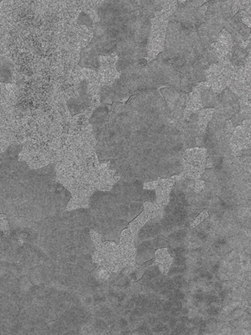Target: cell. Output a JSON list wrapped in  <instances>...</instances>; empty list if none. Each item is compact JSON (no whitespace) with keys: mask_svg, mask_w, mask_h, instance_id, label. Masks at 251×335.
I'll return each instance as SVG.
<instances>
[{"mask_svg":"<svg viewBox=\"0 0 251 335\" xmlns=\"http://www.w3.org/2000/svg\"><path fill=\"white\" fill-rule=\"evenodd\" d=\"M208 155L205 148H191L182 155V172L181 178L199 179L206 168Z\"/></svg>","mask_w":251,"mask_h":335,"instance_id":"6da1fadb","label":"cell"},{"mask_svg":"<svg viewBox=\"0 0 251 335\" xmlns=\"http://www.w3.org/2000/svg\"><path fill=\"white\" fill-rule=\"evenodd\" d=\"M167 24L168 19L160 15L159 12L154 13V18L152 19L150 35L147 45L148 55L146 60L148 62L156 60L159 54L164 51Z\"/></svg>","mask_w":251,"mask_h":335,"instance_id":"7a4b0ae2","label":"cell"},{"mask_svg":"<svg viewBox=\"0 0 251 335\" xmlns=\"http://www.w3.org/2000/svg\"><path fill=\"white\" fill-rule=\"evenodd\" d=\"M213 118L220 121H228L240 111V101L236 94L225 88L219 94L214 106Z\"/></svg>","mask_w":251,"mask_h":335,"instance_id":"3957f363","label":"cell"},{"mask_svg":"<svg viewBox=\"0 0 251 335\" xmlns=\"http://www.w3.org/2000/svg\"><path fill=\"white\" fill-rule=\"evenodd\" d=\"M92 98V95L89 92V83L83 79L77 83L76 92L66 101V106L71 114H80L91 106Z\"/></svg>","mask_w":251,"mask_h":335,"instance_id":"277c9868","label":"cell"},{"mask_svg":"<svg viewBox=\"0 0 251 335\" xmlns=\"http://www.w3.org/2000/svg\"><path fill=\"white\" fill-rule=\"evenodd\" d=\"M159 90L169 109L170 115L176 118L183 119L188 93L168 87L161 88Z\"/></svg>","mask_w":251,"mask_h":335,"instance_id":"5b68a950","label":"cell"},{"mask_svg":"<svg viewBox=\"0 0 251 335\" xmlns=\"http://www.w3.org/2000/svg\"><path fill=\"white\" fill-rule=\"evenodd\" d=\"M116 54L119 58L126 59L133 63L147 57L148 47L147 45L138 44L132 38H128L117 45Z\"/></svg>","mask_w":251,"mask_h":335,"instance_id":"8992f818","label":"cell"},{"mask_svg":"<svg viewBox=\"0 0 251 335\" xmlns=\"http://www.w3.org/2000/svg\"><path fill=\"white\" fill-rule=\"evenodd\" d=\"M99 60H100V68L97 74H99L100 84L112 85L114 82L120 78V73L116 69L118 56L115 52L109 56H99Z\"/></svg>","mask_w":251,"mask_h":335,"instance_id":"52a82bcc","label":"cell"},{"mask_svg":"<svg viewBox=\"0 0 251 335\" xmlns=\"http://www.w3.org/2000/svg\"><path fill=\"white\" fill-rule=\"evenodd\" d=\"M99 56L97 51H95L92 45L88 44L81 51L78 65L83 68H87L97 72L100 68Z\"/></svg>","mask_w":251,"mask_h":335,"instance_id":"ba28073f","label":"cell"},{"mask_svg":"<svg viewBox=\"0 0 251 335\" xmlns=\"http://www.w3.org/2000/svg\"><path fill=\"white\" fill-rule=\"evenodd\" d=\"M175 180L171 179H159L157 181L155 187L156 201L155 204L160 207L164 208L169 202L170 193L174 185Z\"/></svg>","mask_w":251,"mask_h":335,"instance_id":"9c48e42d","label":"cell"},{"mask_svg":"<svg viewBox=\"0 0 251 335\" xmlns=\"http://www.w3.org/2000/svg\"><path fill=\"white\" fill-rule=\"evenodd\" d=\"M221 31H222L221 29H218L216 27L212 26L206 23H203L197 29L196 32L201 43L207 48H209L211 44L216 41Z\"/></svg>","mask_w":251,"mask_h":335,"instance_id":"30bf717a","label":"cell"},{"mask_svg":"<svg viewBox=\"0 0 251 335\" xmlns=\"http://www.w3.org/2000/svg\"><path fill=\"white\" fill-rule=\"evenodd\" d=\"M155 265L159 266L163 275L167 276V271L172 264V257L170 255L167 248H159L155 251Z\"/></svg>","mask_w":251,"mask_h":335,"instance_id":"8fae6325","label":"cell"},{"mask_svg":"<svg viewBox=\"0 0 251 335\" xmlns=\"http://www.w3.org/2000/svg\"><path fill=\"white\" fill-rule=\"evenodd\" d=\"M13 64L4 56H0V83H11L13 79Z\"/></svg>","mask_w":251,"mask_h":335,"instance_id":"7c38bea8","label":"cell"},{"mask_svg":"<svg viewBox=\"0 0 251 335\" xmlns=\"http://www.w3.org/2000/svg\"><path fill=\"white\" fill-rule=\"evenodd\" d=\"M108 121V107L105 105H100V106L95 107V110L90 115V126L100 125V124L107 123Z\"/></svg>","mask_w":251,"mask_h":335,"instance_id":"4fadbf2b","label":"cell"},{"mask_svg":"<svg viewBox=\"0 0 251 335\" xmlns=\"http://www.w3.org/2000/svg\"><path fill=\"white\" fill-rule=\"evenodd\" d=\"M111 88L113 90L114 101H126L128 100L131 94L127 86L123 84L119 78L114 82L111 85Z\"/></svg>","mask_w":251,"mask_h":335,"instance_id":"5bb4252c","label":"cell"},{"mask_svg":"<svg viewBox=\"0 0 251 335\" xmlns=\"http://www.w3.org/2000/svg\"><path fill=\"white\" fill-rule=\"evenodd\" d=\"M214 108H204V109L199 110L198 112V126L202 133H205L207 127L209 122L213 118L214 115Z\"/></svg>","mask_w":251,"mask_h":335,"instance_id":"9a60e30c","label":"cell"},{"mask_svg":"<svg viewBox=\"0 0 251 335\" xmlns=\"http://www.w3.org/2000/svg\"><path fill=\"white\" fill-rule=\"evenodd\" d=\"M135 237L132 234L129 228L122 231L120 237L119 248L122 250H134L135 248Z\"/></svg>","mask_w":251,"mask_h":335,"instance_id":"2e32d148","label":"cell"},{"mask_svg":"<svg viewBox=\"0 0 251 335\" xmlns=\"http://www.w3.org/2000/svg\"><path fill=\"white\" fill-rule=\"evenodd\" d=\"M150 216H148V214L143 210V212H141L138 215V217L132 221L129 225V228L132 234L134 235V237H137L138 232L140 231L143 226H145L146 224L148 223V221H150Z\"/></svg>","mask_w":251,"mask_h":335,"instance_id":"e0dca14e","label":"cell"},{"mask_svg":"<svg viewBox=\"0 0 251 335\" xmlns=\"http://www.w3.org/2000/svg\"><path fill=\"white\" fill-rule=\"evenodd\" d=\"M143 206L144 211L150 216L151 220H159L164 216V208L160 207L155 203L144 202Z\"/></svg>","mask_w":251,"mask_h":335,"instance_id":"ac0fdd59","label":"cell"},{"mask_svg":"<svg viewBox=\"0 0 251 335\" xmlns=\"http://www.w3.org/2000/svg\"><path fill=\"white\" fill-rule=\"evenodd\" d=\"M151 25H145L139 28L132 37L133 40L138 44L148 45V38L150 35Z\"/></svg>","mask_w":251,"mask_h":335,"instance_id":"d6986e66","label":"cell"},{"mask_svg":"<svg viewBox=\"0 0 251 335\" xmlns=\"http://www.w3.org/2000/svg\"><path fill=\"white\" fill-rule=\"evenodd\" d=\"M108 27L106 24L99 20V21L93 22L92 32L93 37L100 38L107 33Z\"/></svg>","mask_w":251,"mask_h":335,"instance_id":"ffe728a7","label":"cell"},{"mask_svg":"<svg viewBox=\"0 0 251 335\" xmlns=\"http://www.w3.org/2000/svg\"><path fill=\"white\" fill-rule=\"evenodd\" d=\"M77 23L81 25H85V27H87V29H92L93 20L85 12L80 13L77 19Z\"/></svg>","mask_w":251,"mask_h":335,"instance_id":"44dd1931","label":"cell"},{"mask_svg":"<svg viewBox=\"0 0 251 335\" xmlns=\"http://www.w3.org/2000/svg\"><path fill=\"white\" fill-rule=\"evenodd\" d=\"M141 198L145 202L155 203L156 201V193L154 189H144L142 192Z\"/></svg>","mask_w":251,"mask_h":335,"instance_id":"7402d4cb","label":"cell"},{"mask_svg":"<svg viewBox=\"0 0 251 335\" xmlns=\"http://www.w3.org/2000/svg\"><path fill=\"white\" fill-rule=\"evenodd\" d=\"M9 228L10 227H9V223H8L7 216H6L5 214L1 213L0 214V231L6 232V231H8Z\"/></svg>","mask_w":251,"mask_h":335,"instance_id":"603a6c76","label":"cell"},{"mask_svg":"<svg viewBox=\"0 0 251 335\" xmlns=\"http://www.w3.org/2000/svg\"><path fill=\"white\" fill-rule=\"evenodd\" d=\"M207 216H208V211H207V210H204V211L200 213V214L198 215V216L196 217L195 220L193 221V224H192V227L198 226V224H200L202 221H204V219L206 218Z\"/></svg>","mask_w":251,"mask_h":335,"instance_id":"cb8c5ba5","label":"cell"},{"mask_svg":"<svg viewBox=\"0 0 251 335\" xmlns=\"http://www.w3.org/2000/svg\"><path fill=\"white\" fill-rule=\"evenodd\" d=\"M90 237H91V240H92L95 247L100 244L101 238H100V234H98L97 232H95V231H90Z\"/></svg>","mask_w":251,"mask_h":335,"instance_id":"d4e9b609","label":"cell"},{"mask_svg":"<svg viewBox=\"0 0 251 335\" xmlns=\"http://www.w3.org/2000/svg\"><path fill=\"white\" fill-rule=\"evenodd\" d=\"M205 184L206 183L204 181L199 180V179H196L195 184H194V191L196 193H198L200 192L202 189H204L205 188Z\"/></svg>","mask_w":251,"mask_h":335,"instance_id":"484cf974","label":"cell"},{"mask_svg":"<svg viewBox=\"0 0 251 335\" xmlns=\"http://www.w3.org/2000/svg\"><path fill=\"white\" fill-rule=\"evenodd\" d=\"M186 232L184 230H180V231H177V232H174L173 234L172 235V238L173 240H177V241H179V240H182L183 237H185Z\"/></svg>","mask_w":251,"mask_h":335,"instance_id":"4316f807","label":"cell"},{"mask_svg":"<svg viewBox=\"0 0 251 335\" xmlns=\"http://www.w3.org/2000/svg\"><path fill=\"white\" fill-rule=\"evenodd\" d=\"M169 319V315H167V314H161L159 316V321H160V322L164 323V324H166V323L168 322Z\"/></svg>","mask_w":251,"mask_h":335,"instance_id":"83f0119b","label":"cell"},{"mask_svg":"<svg viewBox=\"0 0 251 335\" xmlns=\"http://www.w3.org/2000/svg\"><path fill=\"white\" fill-rule=\"evenodd\" d=\"M167 323H168V327L170 328V330H172L177 325V319L175 318H170Z\"/></svg>","mask_w":251,"mask_h":335,"instance_id":"f1b7e54d","label":"cell"},{"mask_svg":"<svg viewBox=\"0 0 251 335\" xmlns=\"http://www.w3.org/2000/svg\"><path fill=\"white\" fill-rule=\"evenodd\" d=\"M208 314L210 315V316H216L219 314V310L214 308V307H210L209 309H208Z\"/></svg>","mask_w":251,"mask_h":335,"instance_id":"f546056e","label":"cell"},{"mask_svg":"<svg viewBox=\"0 0 251 335\" xmlns=\"http://www.w3.org/2000/svg\"><path fill=\"white\" fill-rule=\"evenodd\" d=\"M159 319L158 318H154V317H153V318H150L149 319V320H148V324L152 326V327H154V325H156L158 323H159Z\"/></svg>","mask_w":251,"mask_h":335,"instance_id":"4dcf8cb0","label":"cell"},{"mask_svg":"<svg viewBox=\"0 0 251 335\" xmlns=\"http://www.w3.org/2000/svg\"><path fill=\"white\" fill-rule=\"evenodd\" d=\"M179 321L180 323L185 325V324H188V318L186 315H181V316L179 315Z\"/></svg>","mask_w":251,"mask_h":335,"instance_id":"1f68e13d","label":"cell"},{"mask_svg":"<svg viewBox=\"0 0 251 335\" xmlns=\"http://www.w3.org/2000/svg\"><path fill=\"white\" fill-rule=\"evenodd\" d=\"M215 287H216V290L220 291V292L222 290V285H221V283L217 282L216 284H215Z\"/></svg>","mask_w":251,"mask_h":335,"instance_id":"d6a6232c","label":"cell"}]
</instances>
